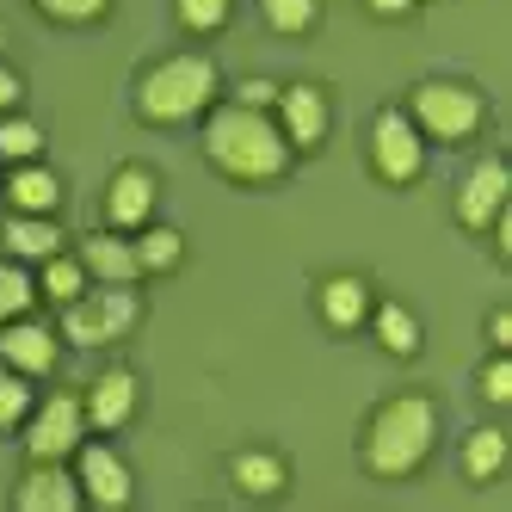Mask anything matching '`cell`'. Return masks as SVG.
I'll use <instances>...</instances> for the list:
<instances>
[{"label":"cell","mask_w":512,"mask_h":512,"mask_svg":"<svg viewBox=\"0 0 512 512\" xmlns=\"http://www.w3.org/2000/svg\"><path fill=\"white\" fill-rule=\"evenodd\" d=\"M204 155L223 179H235V186H272V179H284L290 161H297V149L284 142L278 118L253 112L241 99L204 112Z\"/></svg>","instance_id":"obj_1"},{"label":"cell","mask_w":512,"mask_h":512,"mask_svg":"<svg viewBox=\"0 0 512 512\" xmlns=\"http://www.w3.org/2000/svg\"><path fill=\"white\" fill-rule=\"evenodd\" d=\"M438 445V408L432 395H414L401 389L389 401H377L371 420H364V438H358V457L364 469L377 475V482H401V475H414Z\"/></svg>","instance_id":"obj_2"},{"label":"cell","mask_w":512,"mask_h":512,"mask_svg":"<svg viewBox=\"0 0 512 512\" xmlns=\"http://www.w3.org/2000/svg\"><path fill=\"white\" fill-rule=\"evenodd\" d=\"M210 99H216V62L179 50V56H161L136 81V118L142 124H192L210 112Z\"/></svg>","instance_id":"obj_3"},{"label":"cell","mask_w":512,"mask_h":512,"mask_svg":"<svg viewBox=\"0 0 512 512\" xmlns=\"http://www.w3.org/2000/svg\"><path fill=\"white\" fill-rule=\"evenodd\" d=\"M401 112H408L414 130L432 136V142H469L475 130L488 124V99L475 93L469 81L432 75V81H414V93H408V105H401Z\"/></svg>","instance_id":"obj_4"},{"label":"cell","mask_w":512,"mask_h":512,"mask_svg":"<svg viewBox=\"0 0 512 512\" xmlns=\"http://www.w3.org/2000/svg\"><path fill=\"white\" fill-rule=\"evenodd\" d=\"M136 321H142L136 284H99V290H81L75 303H62V340L99 352V346H118Z\"/></svg>","instance_id":"obj_5"},{"label":"cell","mask_w":512,"mask_h":512,"mask_svg":"<svg viewBox=\"0 0 512 512\" xmlns=\"http://www.w3.org/2000/svg\"><path fill=\"white\" fill-rule=\"evenodd\" d=\"M371 167L383 186H414L426 173V136L414 130V118L401 105H383L371 118Z\"/></svg>","instance_id":"obj_6"},{"label":"cell","mask_w":512,"mask_h":512,"mask_svg":"<svg viewBox=\"0 0 512 512\" xmlns=\"http://www.w3.org/2000/svg\"><path fill=\"white\" fill-rule=\"evenodd\" d=\"M81 438H87L81 395L31 401V414H25V451H31V463H68V457L81 451Z\"/></svg>","instance_id":"obj_7"},{"label":"cell","mask_w":512,"mask_h":512,"mask_svg":"<svg viewBox=\"0 0 512 512\" xmlns=\"http://www.w3.org/2000/svg\"><path fill=\"white\" fill-rule=\"evenodd\" d=\"M272 118H278V130H284L290 149L309 155V149H321V142H327V130H334V105H327V87L290 81V87H278V99H272Z\"/></svg>","instance_id":"obj_8"},{"label":"cell","mask_w":512,"mask_h":512,"mask_svg":"<svg viewBox=\"0 0 512 512\" xmlns=\"http://www.w3.org/2000/svg\"><path fill=\"white\" fill-rule=\"evenodd\" d=\"M506 198H512V173H506V161L500 155H482L463 179H457V223L469 229V235H482L494 216L506 210Z\"/></svg>","instance_id":"obj_9"},{"label":"cell","mask_w":512,"mask_h":512,"mask_svg":"<svg viewBox=\"0 0 512 512\" xmlns=\"http://www.w3.org/2000/svg\"><path fill=\"white\" fill-rule=\"evenodd\" d=\"M155 198H161V179L142 161H124L112 179H105V229L136 235L142 223H155Z\"/></svg>","instance_id":"obj_10"},{"label":"cell","mask_w":512,"mask_h":512,"mask_svg":"<svg viewBox=\"0 0 512 512\" xmlns=\"http://www.w3.org/2000/svg\"><path fill=\"white\" fill-rule=\"evenodd\" d=\"M75 482H81V500H93V506H105V512L130 506V494H136L130 463H124L112 445H87V438H81V451H75Z\"/></svg>","instance_id":"obj_11"},{"label":"cell","mask_w":512,"mask_h":512,"mask_svg":"<svg viewBox=\"0 0 512 512\" xmlns=\"http://www.w3.org/2000/svg\"><path fill=\"white\" fill-rule=\"evenodd\" d=\"M136 395H142L136 371H124V364H105V371L87 383V395H81L87 426H99V432H118V426H130V420H136Z\"/></svg>","instance_id":"obj_12"},{"label":"cell","mask_w":512,"mask_h":512,"mask_svg":"<svg viewBox=\"0 0 512 512\" xmlns=\"http://www.w3.org/2000/svg\"><path fill=\"white\" fill-rule=\"evenodd\" d=\"M0 364H13L19 377H50L56 371V327L31 321V315L0 321Z\"/></svg>","instance_id":"obj_13"},{"label":"cell","mask_w":512,"mask_h":512,"mask_svg":"<svg viewBox=\"0 0 512 512\" xmlns=\"http://www.w3.org/2000/svg\"><path fill=\"white\" fill-rule=\"evenodd\" d=\"M13 506L19 512H75L81 506L75 469H68V463H31L19 475V488H13Z\"/></svg>","instance_id":"obj_14"},{"label":"cell","mask_w":512,"mask_h":512,"mask_svg":"<svg viewBox=\"0 0 512 512\" xmlns=\"http://www.w3.org/2000/svg\"><path fill=\"white\" fill-rule=\"evenodd\" d=\"M371 284H364L358 272H327L321 284H315V309H321V321L334 327V334H358L364 327V315H371Z\"/></svg>","instance_id":"obj_15"},{"label":"cell","mask_w":512,"mask_h":512,"mask_svg":"<svg viewBox=\"0 0 512 512\" xmlns=\"http://www.w3.org/2000/svg\"><path fill=\"white\" fill-rule=\"evenodd\" d=\"M75 260L87 266V278H93V284H136V278H142L136 247H130V235H124V229H93V235L81 241Z\"/></svg>","instance_id":"obj_16"},{"label":"cell","mask_w":512,"mask_h":512,"mask_svg":"<svg viewBox=\"0 0 512 512\" xmlns=\"http://www.w3.org/2000/svg\"><path fill=\"white\" fill-rule=\"evenodd\" d=\"M229 482H235V494H247V500H272V494H284V482H290V463H284L278 451L247 445V451L229 457Z\"/></svg>","instance_id":"obj_17"},{"label":"cell","mask_w":512,"mask_h":512,"mask_svg":"<svg viewBox=\"0 0 512 512\" xmlns=\"http://www.w3.org/2000/svg\"><path fill=\"white\" fill-rule=\"evenodd\" d=\"M0 241H7V253H13L19 266H44L50 253H62V223H56V216H25V210H13L7 229H0Z\"/></svg>","instance_id":"obj_18"},{"label":"cell","mask_w":512,"mask_h":512,"mask_svg":"<svg viewBox=\"0 0 512 512\" xmlns=\"http://www.w3.org/2000/svg\"><path fill=\"white\" fill-rule=\"evenodd\" d=\"M7 204L25 210V216H56V204H62V179H56L44 161H19V167L7 173Z\"/></svg>","instance_id":"obj_19"},{"label":"cell","mask_w":512,"mask_h":512,"mask_svg":"<svg viewBox=\"0 0 512 512\" xmlns=\"http://www.w3.org/2000/svg\"><path fill=\"white\" fill-rule=\"evenodd\" d=\"M364 321H371V334H377V346L389 352V358H414L420 352V315L408 309V303H371V315H364Z\"/></svg>","instance_id":"obj_20"},{"label":"cell","mask_w":512,"mask_h":512,"mask_svg":"<svg viewBox=\"0 0 512 512\" xmlns=\"http://www.w3.org/2000/svg\"><path fill=\"white\" fill-rule=\"evenodd\" d=\"M136 266H142V278H161V272H179V260H186V235H179L173 223H142L136 229Z\"/></svg>","instance_id":"obj_21"},{"label":"cell","mask_w":512,"mask_h":512,"mask_svg":"<svg viewBox=\"0 0 512 512\" xmlns=\"http://www.w3.org/2000/svg\"><path fill=\"white\" fill-rule=\"evenodd\" d=\"M506 457H512V445H506V432H500V426H475V432H463L457 463H463L469 482H494V475L506 469Z\"/></svg>","instance_id":"obj_22"},{"label":"cell","mask_w":512,"mask_h":512,"mask_svg":"<svg viewBox=\"0 0 512 512\" xmlns=\"http://www.w3.org/2000/svg\"><path fill=\"white\" fill-rule=\"evenodd\" d=\"M87 284H93V278H87V266L75 260V253H50L44 272H38V297H50V303L62 309V303H75Z\"/></svg>","instance_id":"obj_23"},{"label":"cell","mask_w":512,"mask_h":512,"mask_svg":"<svg viewBox=\"0 0 512 512\" xmlns=\"http://www.w3.org/2000/svg\"><path fill=\"white\" fill-rule=\"evenodd\" d=\"M38 155H44V130L19 112H0V161L19 167V161H38Z\"/></svg>","instance_id":"obj_24"},{"label":"cell","mask_w":512,"mask_h":512,"mask_svg":"<svg viewBox=\"0 0 512 512\" xmlns=\"http://www.w3.org/2000/svg\"><path fill=\"white\" fill-rule=\"evenodd\" d=\"M260 19L278 38H303V31L321 25V0H260Z\"/></svg>","instance_id":"obj_25"},{"label":"cell","mask_w":512,"mask_h":512,"mask_svg":"<svg viewBox=\"0 0 512 512\" xmlns=\"http://www.w3.org/2000/svg\"><path fill=\"white\" fill-rule=\"evenodd\" d=\"M31 303H38V278H31L19 260H0V321L31 315Z\"/></svg>","instance_id":"obj_26"},{"label":"cell","mask_w":512,"mask_h":512,"mask_svg":"<svg viewBox=\"0 0 512 512\" xmlns=\"http://www.w3.org/2000/svg\"><path fill=\"white\" fill-rule=\"evenodd\" d=\"M31 414V377H19L13 364H0V432H13Z\"/></svg>","instance_id":"obj_27"},{"label":"cell","mask_w":512,"mask_h":512,"mask_svg":"<svg viewBox=\"0 0 512 512\" xmlns=\"http://www.w3.org/2000/svg\"><path fill=\"white\" fill-rule=\"evenodd\" d=\"M44 19H56V25H93V19H105V7L112 0H31Z\"/></svg>","instance_id":"obj_28"},{"label":"cell","mask_w":512,"mask_h":512,"mask_svg":"<svg viewBox=\"0 0 512 512\" xmlns=\"http://www.w3.org/2000/svg\"><path fill=\"white\" fill-rule=\"evenodd\" d=\"M173 13L186 31H223L229 25V0H173Z\"/></svg>","instance_id":"obj_29"},{"label":"cell","mask_w":512,"mask_h":512,"mask_svg":"<svg viewBox=\"0 0 512 512\" xmlns=\"http://www.w3.org/2000/svg\"><path fill=\"white\" fill-rule=\"evenodd\" d=\"M482 401H488V408H506V401H512V358L506 352H494L482 364Z\"/></svg>","instance_id":"obj_30"},{"label":"cell","mask_w":512,"mask_h":512,"mask_svg":"<svg viewBox=\"0 0 512 512\" xmlns=\"http://www.w3.org/2000/svg\"><path fill=\"white\" fill-rule=\"evenodd\" d=\"M235 99H241V105H253V112H272V99H278V81H260V75H247V81L235 87Z\"/></svg>","instance_id":"obj_31"},{"label":"cell","mask_w":512,"mask_h":512,"mask_svg":"<svg viewBox=\"0 0 512 512\" xmlns=\"http://www.w3.org/2000/svg\"><path fill=\"white\" fill-rule=\"evenodd\" d=\"M19 99H25L19 68H7V62H0V112H19Z\"/></svg>","instance_id":"obj_32"},{"label":"cell","mask_w":512,"mask_h":512,"mask_svg":"<svg viewBox=\"0 0 512 512\" xmlns=\"http://www.w3.org/2000/svg\"><path fill=\"white\" fill-rule=\"evenodd\" d=\"M488 346H494V352H506V346H512V315H506V309H494V315H488Z\"/></svg>","instance_id":"obj_33"},{"label":"cell","mask_w":512,"mask_h":512,"mask_svg":"<svg viewBox=\"0 0 512 512\" xmlns=\"http://www.w3.org/2000/svg\"><path fill=\"white\" fill-rule=\"evenodd\" d=\"M364 7H371L377 19H408V13L420 7V0H364Z\"/></svg>","instance_id":"obj_34"}]
</instances>
